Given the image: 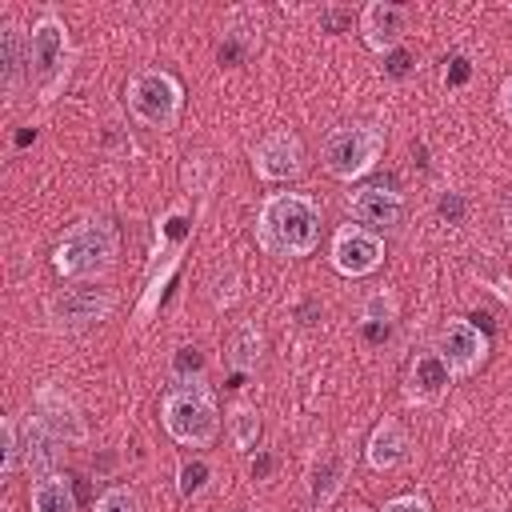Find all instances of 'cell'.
I'll use <instances>...</instances> for the list:
<instances>
[{
	"label": "cell",
	"instance_id": "obj_30",
	"mask_svg": "<svg viewBox=\"0 0 512 512\" xmlns=\"http://www.w3.org/2000/svg\"><path fill=\"white\" fill-rule=\"evenodd\" d=\"M184 184L192 188V192H208V184H212V168H208V160L204 156H188V164H184Z\"/></svg>",
	"mask_w": 512,
	"mask_h": 512
},
{
	"label": "cell",
	"instance_id": "obj_2",
	"mask_svg": "<svg viewBox=\"0 0 512 512\" xmlns=\"http://www.w3.org/2000/svg\"><path fill=\"white\" fill-rule=\"evenodd\" d=\"M116 252H120V236H116L112 220L88 216V220L72 224V228L60 236V244H56V252H52V264H56V272H60L64 280L84 284V280L104 276V272L116 264Z\"/></svg>",
	"mask_w": 512,
	"mask_h": 512
},
{
	"label": "cell",
	"instance_id": "obj_17",
	"mask_svg": "<svg viewBox=\"0 0 512 512\" xmlns=\"http://www.w3.org/2000/svg\"><path fill=\"white\" fill-rule=\"evenodd\" d=\"M24 72H32L28 36H24L16 24H4V28H0V84H4V96H8V100L20 92Z\"/></svg>",
	"mask_w": 512,
	"mask_h": 512
},
{
	"label": "cell",
	"instance_id": "obj_21",
	"mask_svg": "<svg viewBox=\"0 0 512 512\" xmlns=\"http://www.w3.org/2000/svg\"><path fill=\"white\" fill-rule=\"evenodd\" d=\"M24 460H28V468L36 472V476H44V472H52V464H56V436L52 432H44L36 420H28V432H24Z\"/></svg>",
	"mask_w": 512,
	"mask_h": 512
},
{
	"label": "cell",
	"instance_id": "obj_20",
	"mask_svg": "<svg viewBox=\"0 0 512 512\" xmlns=\"http://www.w3.org/2000/svg\"><path fill=\"white\" fill-rule=\"evenodd\" d=\"M260 356H264V336H260V328H256L252 320L236 324V332H232V340H228V360H232L240 372H252V368L260 364Z\"/></svg>",
	"mask_w": 512,
	"mask_h": 512
},
{
	"label": "cell",
	"instance_id": "obj_9",
	"mask_svg": "<svg viewBox=\"0 0 512 512\" xmlns=\"http://www.w3.org/2000/svg\"><path fill=\"white\" fill-rule=\"evenodd\" d=\"M436 352H440V360L448 364L452 376H472V372L484 364V356H488V336H484L472 320L456 316V320H448V324L440 328Z\"/></svg>",
	"mask_w": 512,
	"mask_h": 512
},
{
	"label": "cell",
	"instance_id": "obj_19",
	"mask_svg": "<svg viewBox=\"0 0 512 512\" xmlns=\"http://www.w3.org/2000/svg\"><path fill=\"white\" fill-rule=\"evenodd\" d=\"M344 476H348L344 452H328V456L316 464V472H312V508H316V512L332 504V496L344 488Z\"/></svg>",
	"mask_w": 512,
	"mask_h": 512
},
{
	"label": "cell",
	"instance_id": "obj_4",
	"mask_svg": "<svg viewBox=\"0 0 512 512\" xmlns=\"http://www.w3.org/2000/svg\"><path fill=\"white\" fill-rule=\"evenodd\" d=\"M28 56H32V76L40 84V100H56L72 72V40H68V24L60 20L56 8H44L40 20L32 24Z\"/></svg>",
	"mask_w": 512,
	"mask_h": 512
},
{
	"label": "cell",
	"instance_id": "obj_32",
	"mask_svg": "<svg viewBox=\"0 0 512 512\" xmlns=\"http://www.w3.org/2000/svg\"><path fill=\"white\" fill-rule=\"evenodd\" d=\"M436 212H440L448 224H460V216H464V196H460V192H444L440 204H436Z\"/></svg>",
	"mask_w": 512,
	"mask_h": 512
},
{
	"label": "cell",
	"instance_id": "obj_3",
	"mask_svg": "<svg viewBox=\"0 0 512 512\" xmlns=\"http://www.w3.org/2000/svg\"><path fill=\"white\" fill-rule=\"evenodd\" d=\"M164 432L184 448H208L220 432V412L204 380H180L160 400Z\"/></svg>",
	"mask_w": 512,
	"mask_h": 512
},
{
	"label": "cell",
	"instance_id": "obj_35",
	"mask_svg": "<svg viewBox=\"0 0 512 512\" xmlns=\"http://www.w3.org/2000/svg\"><path fill=\"white\" fill-rule=\"evenodd\" d=\"M500 232H504V240L512 244V192H508L504 204H500Z\"/></svg>",
	"mask_w": 512,
	"mask_h": 512
},
{
	"label": "cell",
	"instance_id": "obj_15",
	"mask_svg": "<svg viewBox=\"0 0 512 512\" xmlns=\"http://www.w3.org/2000/svg\"><path fill=\"white\" fill-rule=\"evenodd\" d=\"M448 384H452V372H448V364L440 360L436 348L432 352H420L412 360V372H408V400L412 404H440L444 392H448Z\"/></svg>",
	"mask_w": 512,
	"mask_h": 512
},
{
	"label": "cell",
	"instance_id": "obj_7",
	"mask_svg": "<svg viewBox=\"0 0 512 512\" xmlns=\"http://www.w3.org/2000/svg\"><path fill=\"white\" fill-rule=\"evenodd\" d=\"M112 308H116V292L104 288V284L84 280V284H72L64 292H56L52 304H48V316H52L56 328L76 332V328H92V324L108 320Z\"/></svg>",
	"mask_w": 512,
	"mask_h": 512
},
{
	"label": "cell",
	"instance_id": "obj_28",
	"mask_svg": "<svg viewBox=\"0 0 512 512\" xmlns=\"http://www.w3.org/2000/svg\"><path fill=\"white\" fill-rule=\"evenodd\" d=\"M380 72H384L388 80H408V76L416 72V56H412L408 48H392V52L384 56V64H380Z\"/></svg>",
	"mask_w": 512,
	"mask_h": 512
},
{
	"label": "cell",
	"instance_id": "obj_22",
	"mask_svg": "<svg viewBox=\"0 0 512 512\" xmlns=\"http://www.w3.org/2000/svg\"><path fill=\"white\" fill-rule=\"evenodd\" d=\"M228 436H232V444L240 452L256 448V440H260V412L248 408V404H236L232 416H228Z\"/></svg>",
	"mask_w": 512,
	"mask_h": 512
},
{
	"label": "cell",
	"instance_id": "obj_6",
	"mask_svg": "<svg viewBox=\"0 0 512 512\" xmlns=\"http://www.w3.org/2000/svg\"><path fill=\"white\" fill-rule=\"evenodd\" d=\"M380 152H384V128L380 124H344V128H332L324 136V168L348 184L360 180L364 172H372Z\"/></svg>",
	"mask_w": 512,
	"mask_h": 512
},
{
	"label": "cell",
	"instance_id": "obj_36",
	"mask_svg": "<svg viewBox=\"0 0 512 512\" xmlns=\"http://www.w3.org/2000/svg\"><path fill=\"white\" fill-rule=\"evenodd\" d=\"M500 116L512 124V76L500 84Z\"/></svg>",
	"mask_w": 512,
	"mask_h": 512
},
{
	"label": "cell",
	"instance_id": "obj_11",
	"mask_svg": "<svg viewBox=\"0 0 512 512\" xmlns=\"http://www.w3.org/2000/svg\"><path fill=\"white\" fill-rule=\"evenodd\" d=\"M252 168L260 180H292L304 168V144L296 132L276 128L252 148Z\"/></svg>",
	"mask_w": 512,
	"mask_h": 512
},
{
	"label": "cell",
	"instance_id": "obj_8",
	"mask_svg": "<svg viewBox=\"0 0 512 512\" xmlns=\"http://www.w3.org/2000/svg\"><path fill=\"white\" fill-rule=\"evenodd\" d=\"M328 256L340 276H368L384 264V240L376 232H368L364 224H344V228H336Z\"/></svg>",
	"mask_w": 512,
	"mask_h": 512
},
{
	"label": "cell",
	"instance_id": "obj_1",
	"mask_svg": "<svg viewBox=\"0 0 512 512\" xmlns=\"http://www.w3.org/2000/svg\"><path fill=\"white\" fill-rule=\"evenodd\" d=\"M320 240V208L300 192H272L256 212V244L276 260L308 256Z\"/></svg>",
	"mask_w": 512,
	"mask_h": 512
},
{
	"label": "cell",
	"instance_id": "obj_12",
	"mask_svg": "<svg viewBox=\"0 0 512 512\" xmlns=\"http://www.w3.org/2000/svg\"><path fill=\"white\" fill-rule=\"evenodd\" d=\"M408 28V12L400 4H388V0H376L360 12V36L372 52L388 56L392 48H400V36Z\"/></svg>",
	"mask_w": 512,
	"mask_h": 512
},
{
	"label": "cell",
	"instance_id": "obj_23",
	"mask_svg": "<svg viewBox=\"0 0 512 512\" xmlns=\"http://www.w3.org/2000/svg\"><path fill=\"white\" fill-rule=\"evenodd\" d=\"M236 288H240V272H236V264H220V268L208 276V296H212V304H216L220 312L232 308Z\"/></svg>",
	"mask_w": 512,
	"mask_h": 512
},
{
	"label": "cell",
	"instance_id": "obj_37",
	"mask_svg": "<svg viewBox=\"0 0 512 512\" xmlns=\"http://www.w3.org/2000/svg\"><path fill=\"white\" fill-rule=\"evenodd\" d=\"M248 472H252V480H264V476L272 472V456H268V452H260V456L252 460V468H248Z\"/></svg>",
	"mask_w": 512,
	"mask_h": 512
},
{
	"label": "cell",
	"instance_id": "obj_34",
	"mask_svg": "<svg viewBox=\"0 0 512 512\" xmlns=\"http://www.w3.org/2000/svg\"><path fill=\"white\" fill-rule=\"evenodd\" d=\"M468 76H472V64H468L464 56H456V60H452V68L444 72V80H448V84H464Z\"/></svg>",
	"mask_w": 512,
	"mask_h": 512
},
{
	"label": "cell",
	"instance_id": "obj_16",
	"mask_svg": "<svg viewBox=\"0 0 512 512\" xmlns=\"http://www.w3.org/2000/svg\"><path fill=\"white\" fill-rule=\"evenodd\" d=\"M408 456V432L396 416H384L372 436H368V448H364V460L376 468V472H392L400 460Z\"/></svg>",
	"mask_w": 512,
	"mask_h": 512
},
{
	"label": "cell",
	"instance_id": "obj_10",
	"mask_svg": "<svg viewBox=\"0 0 512 512\" xmlns=\"http://www.w3.org/2000/svg\"><path fill=\"white\" fill-rule=\"evenodd\" d=\"M32 408H36L32 420H36L44 432H52L60 444H80V440L88 436L84 416H80V408L72 404V396H68L64 388H56V384H40V388L32 392Z\"/></svg>",
	"mask_w": 512,
	"mask_h": 512
},
{
	"label": "cell",
	"instance_id": "obj_24",
	"mask_svg": "<svg viewBox=\"0 0 512 512\" xmlns=\"http://www.w3.org/2000/svg\"><path fill=\"white\" fill-rule=\"evenodd\" d=\"M360 320H364V324H392V320H396V296L384 292V288H376L372 296H364Z\"/></svg>",
	"mask_w": 512,
	"mask_h": 512
},
{
	"label": "cell",
	"instance_id": "obj_26",
	"mask_svg": "<svg viewBox=\"0 0 512 512\" xmlns=\"http://www.w3.org/2000/svg\"><path fill=\"white\" fill-rule=\"evenodd\" d=\"M96 512H140V496L132 488H124V484H112L108 492H100Z\"/></svg>",
	"mask_w": 512,
	"mask_h": 512
},
{
	"label": "cell",
	"instance_id": "obj_5",
	"mask_svg": "<svg viewBox=\"0 0 512 512\" xmlns=\"http://www.w3.org/2000/svg\"><path fill=\"white\" fill-rule=\"evenodd\" d=\"M128 108L132 116L144 124V128H176L180 120V108H184V88L172 72L164 68H140L132 80H128Z\"/></svg>",
	"mask_w": 512,
	"mask_h": 512
},
{
	"label": "cell",
	"instance_id": "obj_13",
	"mask_svg": "<svg viewBox=\"0 0 512 512\" xmlns=\"http://www.w3.org/2000/svg\"><path fill=\"white\" fill-rule=\"evenodd\" d=\"M348 212L368 224V228H392L404 212V200L396 188H384V184H364L356 192H348Z\"/></svg>",
	"mask_w": 512,
	"mask_h": 512
},
{
	"label": "cell",
	"instance_id": "obj_31",
	"mask_svg": "<svg viewBox=\"0 0 512 512\" xmlns=\"http://www.w3.org/2000/svg\"><path fill=\"white\" fill-rule=\"evenodd\" d=\"M380 512H432V504L420 492H404V496H392Z\"/></svg>",
	"mask_w": 512,
	"mask_h": 512
},
{
	"label": "cell",
	"instance_id": "obj_27",
	"mask_svg": "<svg viewBox=\"0 0 512 512\" xmlns=\"http://www.w3.org/2000/svg\"><path fill=\"white\" fill-rule=\"evenodd\" d=\"M176 484H180V496L204 492V484H208V464H204V460H184L180 472H176Z\"/></svg>",
	"mask_w": 512,
	"mask_h": 512
},
{
	"label": "cell",
	"instance_id": "obj_14",
	"mask_svg": "<svg viewBox=\"0 0 512 512\" xmlns=\"http://www.w3.org/2000/svg\"><path fill=\"white\" fill-rule=\"evenodd\" d=\"M260 48V12L256 8H236L224 20V36H220V64H244L252 52Z\"/></svg>",
	"mask_w": 512,
	"mask_h": 512
},
{
	"label": "cell",
	"instance_id": "obj_29",
	"mask_svg": "<svg viewBox=\"0 0 512 512\" xmlns=\"http://www.w3.org/2000/svg\"><path fill=\"white\" fill-rule=\"evenodd\" d=\"M200 368H204L200 348H176V360H172V376L176 380H200Z\"/></svg>",
	"mask_w": 512,
	"mask_h": 512
},
{
	"label": "cell",
	"instance_id": "obj_25",
	"mask_svg": "<svg viewBox=\"0 0 512 512\" xmlns=\"http://www.w3.org/2000/svg\"><path fill=\"white\" fill-rule=\"evenodd\" d=\"M0 440H4V460H0V472H4V480H8V476L16 472V464H20V456H24L16 416H4V420H0Z\"/></svg>",
	"mask_w": 512,
	"mask_h": 512
},
{
	"label": "cell",
	"instance_id": "obj_18",
	"mask_svg": "<svg viewBox=\"0 0 512 512\" xmlns=\"http://www.w3.org/2000/svg\"><path fill=\"white\" fill-rule=\"evenodd\" d=\"M32 512H76V488L64 472H44L28 488Z\"/></svg>",
	"mask_w": 512,
	"mask_h": 512
},
{
	"label": "cell",
	"instance_id": "obj_33",
	"mask_svg": "<svg viewBox=\"0 0 512 512\" xmlns=\"http://www.w3.org/2000/svg\"><path fill=\"white\" fill-rule=\"evenodd\" d=\"M320 24H324L328 32H340V28H348V24H352V12H348V8L328 4V8H320Z\"/></svg>",
	"mask_w": 512,
	"mask_h": 512
}]
</instances>
